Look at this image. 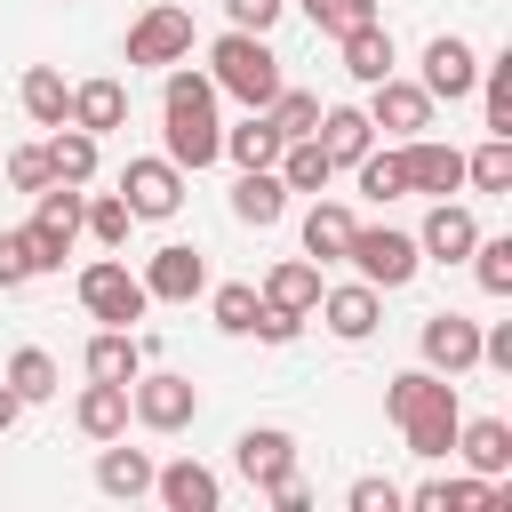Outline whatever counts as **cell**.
Returning <instances> with one entry per match:
<instances>
[{
	"label": "cell",
	"mask_w": 512,
	"mask_h": 512,
	"mask_svg": "<svg viewBox=\"0 0 512 512\" xmlns=\"http://www.w3.org/2000/svg\"><path fill=\"white\" fill-rule=\"evenodd\" d=\"M416 344H424V368L432 376H472L480 368V320H464V312H432L416 328Z\"/></svg>",
	"instance_id": "obj_10"
},
{
	"label": "cell",
	"mask_w": 512,
	"mask_h": 512,
	"mask_svg": "<svg viewBox=\"0 0 512 512\" xmlns=\"http://www.w3.org/2000/svg\"><path fill=\"white\" fill-rule=\"evenodd\" d=\"M384 416L400 424V440H408V456H424V464H440V456L456 448V424H464V400H456V376H432V368H408V376H392V392H384Z\"/></svg>",
	"instance_id": "obj_1"
},
{
	"label": "cell",
	"mask_w": 512,
	"mask_h": 512,
	"mask_svg": "<svg viewBox=\"0 0 512 512\" xmlns=\"http://www.w3.org/2000/svg\"><path fill=\"white\" fill-rule=\"evenodd\" d=\"M160 120H168V160H176V168H208V160H224V128H216V80H208V72L168 64Z\"/></svg>",
	"instance_id": "obj_2"
},
{
	"label": "cell",
	"mask_w": 512,
	"mask_h": 512,
	"mask_svg": "<svg viewBox=\"0 0 512 512\" xmlns=\"http://www.w3.org/2000/svg\"><path fill=\"white\" fill-rule=\"evenodd\" d=\"M264 304H280V312H296V320H312V304H320V264L312 256H288V264H272L264 272V288H256Z\"/></svg>",
	"instance_id": "obj_22"
},
{
	"label": "cell",
	"mask_w": 512,
	"mask_h": 512,
	"mask_svg": "<svg viewBox=\"0 0 512 512\" xmlns=\"http://www.w3.org/2000/svg\"><path fill=\"white\" fill-rule=\"evenodd\" d=\"M408 504H416V512H488V504H496V480H480V472H472V480H424Z\"/></svg>",
	"instance_id": "obj_34"
},
{
	"label": "cell",
	"mask_w": 512,
	"mask_h": 512,
	"mask_svg": "<svg viewBox=\"0 0 512 512\" xmlns=\"http://www.w3.org/2000/svg\"><path fill=\"white\" fill-rule=\"evenodd\" d=\"M456 456H464L480 480H504V472H512V424H504V416H464V424H456Z\"/></svg>",
	"instance_id": "obj_18"
},
{
	"label": "cell",
	"mask_w": 512,
	"mask_h": 512,
	"mask_svg": "<svg viewBox=\"0 0 512 512\" xmlns=\"http://www.w3.org/2000/svg\"><path fill=\"white\" fill-rule=\"evenodd\" d=\"M352 208L344 200H320L312 192V208H304V256H320V264H344V248H352Z\"/></svg>",
	"instance_id": "obj_21"
},
{
	"label": "cell",
	"mask_w": 512,
	"mask_h": 512,
	"mask_svg": "<svg viewBox=\"0 0 512 512\" xmlns=\"http://www.w3.org/2000/svg\"><path fill=\"white\" fill-rule=\"evenodd\" d=\"M344 264H352L368 288H408V280L424 272V248H416V232H392V224H352Z\"/></svg>",
	"instance_id": "obj_5"
},
{
	"label": "cell",
	"mask_w": 512,
	"mask_h": 512,
	"mask_svg": "<svg viewBox=\"0 0 512 512\" xmlns=\"http://www.w3.org/2000/svg\"><path fill=\"white\" fill-rule=\"evenodd\" d=\"M128 224H136V216H128V200H120V192H104V200H88V208H80V232H96L104 248H120V240H128Z\"/></svg>",
	"instance_id": "obj_41"
},
{
	"label": "cell",
	"mask_w": 512,
	"mask_h": 512,
	"mask_svg": "<svg viewBox=\"0 0 512 512\" xmlns=\"http://www.w3.org/2000/svg\"><path fill=\"white\" fill-rule=\"evenodd\" d=\"M0 384H8L24 408H32V400H56V360H48L40 344H16V352H8V368H0Z\"/></svg>",
	"instance_id": "obj_33"
},
{
	"label": "cell",
	"mask_w": 512,
	"mask_h": 512,
	"mask_svg": "<svg viewBox=\"0 0 512 512\" xmlns=\"http://www.w3.org/2000/svg\"><path fill=\"white\" fill-rule=\"evenodd\" d=\"M320 152H328V168H352L368 144H376V128H368V112L360 104H320Z\"/></svg>",
	"instance_id": "obj_20"
},
{
	"label": "cell",
	"mask_w": 512,
	"mask_h": 512,
	"mask_svg": "<svg viewBox=\"0 0 512 512\" xmlns=\"http://www.w3.org/2000/svg\"><path fill=\"white\" fill-rule=\"evenodd\" d=\"M184 56H192V8L152 0V8L128 24V64H136V72H168V64H184Z\"/></svg>",
	"instance_id": "obj_6"
},
{
	"label": "cell",
	"mask_w": 512,
	"mask_h": 512,
	"mask_svg": "<svg viewBox=\"0 0 512 512\" xmlns=\"http://www.w3.org/2000/svg\"><path fill=\"white\" fill-rule=\"evenodd\" d=\"M472 80H480V56H472V40H456V32H440V40H424V96L440 104H456V96H472Z\"/></svg>",
	"instance_id": "obj_12"
},
{
	"label": "cell",
	"mask_w": 512,
	"mask_h": 512,
	"mask_svg": "<svg viewBox=\"0 0 512 512\" xmlns=\"http://www.w3.org/2000/svg\"><path fill=\"white\" fill-rule=\"evenodd\" d=\"M464 184H480V192H512V136H488L480 152H464Z\"/></svg>",
	"instance_id": "obj_37"
},
{
	"label": "cell",
	"mask_w": 512,
	"mask_h": 512,
	"mask_svg": "<svg viewBox=\"0 0 512 512\" xmlns=\"http://www.w3.org/2000/svg\"><path fill=\"white\" fill-rule=\"evenodd\" d=\"M472 240H480V216H472L464 200H432V216H424L416 248H424L432 264H464V256H472Z\"/></svg>",
	"instance_id": "obj_16"
},
{
	"label": "cell",
	"mask_w": 512,
	"mask_h": 512,
	"mask_svg": "<svg viewBox=\"0 0 512 512\" xmlns=\"http://www.w3.org/2000/svg\"><path fill=\"white\" fill-rule=\"evenodd\" d=\"M408 504V488L400 480H376V472H360L352 480V512H400Z\"/></svg>",
	"instance_id": "obj_43"
},
{
	"label": "cell",
	"mask_w": 512,
	"mask_h": 512,
	"mask_svg": "<svg viewBox=\"0 0 512 512\" xmlns=\"http://www.w3.org/2000/svg\"><path fill=\"white\" fill-rule=\"evenodd\" d=\"M200 288H208V256L200 248H184V240L152 248V264H144V296L152 304H192Z\"/></svg>",
	"instance_id": "obj_11"
},
{
	"label": "cell",
	"mask_w": 512,
	"mask_h": 512,
	"mask_svg": "<svg viewBox=\"0 0 512 512\" xmlns=\"http://www.w3.org/2000/svg\"><path fill=\"white\" fill-rule=\"evenodd\" d=\"M80 304H88V320H104V328H128V320H144V312H152V296H144V272L112 264V256L80 272Z\"/></svg>",
	"instance_id": "obj_7"
},
{
	"label": "cell",
	"mask_w": 512,
	"mask_h": 512,
	"mask_svg": "<svg viewBox=\"0 0 512 512\" xmlns=\"http://www.w3.org/2000/svg\"><path fill=\"white\" fill-rule=\"evenodd\" d=\"M8 184H16V192L56 184V176H48V152H40V144H16V152H8Z\"/></svg>",
	"instance_id": "obj_45"
},
{
	"label": "cell",
	"mask_w": 512,
	"mask_h": 512,
	"mask_svg": "<svg viewBox=\"0 0 512 512\" xmlns=\"http://www.w3.org/2000/svg\"><path fill=\"white\" fill-rule=\"evenodd\" d=\"M72 128H88V136L128 128V88H120V80H80V88H72Z\"/></svg>",
	"instance_id": "obj_24"
},
{
	"label": "cell",
	"mask_w": 512,
	"mask_h": 512,
	"mask_svg": "<svg viewBox=\"0 0 512 512\" xmlns=\"http://www.w3.org/2000/svg\"><path fill=\"white\" fill-rule=\"evenodd\" d=\"M16 416H24V400H16L8 384H0V432H16Z\"/></svg>",
	"instance_id": "obj_48"
},
{
	"label": "cell",
	"mask_w": 512,
	"mask_h": 512,
	"mask_svg": "<svg viewBox=\"0 0 512 512\" xmlns=\"http://www.w3.org/2000/svg\"><path fill=\"white\" fill-rule=\"evenodd\" d=\"M152 472H160V464H152L144 448H112V440H104V456H96V488H104V496H152Z\"/></svg>",
	"instance_id": "obj_31"
},
{
	"label": "cell",
	"mask_w": 512,
	"mask_h": 512,
	"mask_svg": "<svg viewBox=\"0 0 512 512\" xmlns=\"http://www.w3.org/2000/svg\"><path fill=\"white\" fill-rule=\"evenodd\" d=\"M400 176H408V192L448 200V192L464 184V152H456V144H432V136H408V144H400Z\"/></svg>",
	"instance_id": "obj_14"
},
{
	"label": "cell",
	"mask_w": 512,
	"mask_h": 512,
	"mask_svg": "<svg viewBox=\"0 0 512 512\" xmlns=\"http://www.w3.org/2000/svg\"><path fill=\"white\" fill-rule=\"evenodd\" d=\"M80 368H88V376H104V384H136L144 344H136L128 328H96V336H88V352H80Z\"/></svg>",
	"instance_id": "obj_26"
},
{
	"label": "cell",
	"mask_w": 512,
	"mask_h": 512,
	"mask_svg": "<svg viewBox=\"0 0 512 512\" xmlns=\"http://www.w3.org/2000/svg\"><path fill=\"white\" fill-rule=\"evenodd\" d=\"M16 96H24L32 128H64V120H72V88H64V72H56V64H32Z\"/></svg>",
	"instance_id": "obj_28"
},
{
	"label": "cell",
	"mask_w": 512,
	"mask_h": 512,
	"mask_svg": "<svg viewBox=\"0 0 512 512\" xmlns=\"http://www.w3.org/2000/svg\"><path fill=\"white\" fill-rule=\"evenodd\" d=\"M280 8H288V0H224L232 32H272V24H280Z\"/></svg>",
	"instance_id": "obj_46"
},
{
	"label": "cell",
	"mask_w": 512,
	"mask_h": 512,
	"mask_svg": "<svg viewBox=\"0 0 512 512\" xmlns=\"http://www.w3.org/2000/svg\"><path fill=\"white\" fill-rule=\"evenodd\" d=\"M24 280H40L32 272V248H24V232H0V296H16Z\"/></svg>",
	"instance_id": "obj_44"
},
{
	"label": "cell",
	"mask_w": 512,
	"mask_h": 512,
	"mask_svg": "<svg viewBox=\"0 0 512 512\" xmlns=\"http://www.w3.org/2000/svg\"><path fill=\"white\" fill-rule=\"evenodd\" d=\"M120 200H128L136 224H160V216L184 208V168L176 160H128L120 168Z\"/></svg>",
	"instance_id": "obj_9"
},
{
	"label": "cell",
	"mask_w": 512,
	"mask_h": 512,
	"mask_svg": "<svg viewBox=\"0 0 512 512\" xmlns=\"http://www.w3.org/2000/svg\"><path fill=\"white\" fill-rule=\"evenodd\" d=\"M40 152H48V176H56V184H88V176H96V136H88V128H72V120H64V128H48V144H40Z\"/></svg>",
	"instance_id": "obj_29"
},
{
	"label": "cell",
	"mask_w": 512,
	"mask_h": 512,
	"mask_svg": "<svg viewBox=\"0 0 512 512\" xmlns=\"http://www.w3.org/2000/svg\"><path fill=\"white\" fill-rule=\"evenodd\" d=\"M232 464H240V480L272 488V480H288V472H296V440H288L280 424H248V432L232 440Z\"/></svg>",
	"instance_id": "obj_15"
},
{
	"label": "cell",
	"mask_w": 512,
	"mask_h": 512,
	"mask_svg": "<svg viewBox=\"0 0 512 512\" xmlns=\"http://www.w3.org/2000/svg\"><path fill=\"white\" fill-rule=\"evenodd\" d=\"M280 144H288V136H280L264 112H248L240 128H224V160H232V168H272V160H280Z\"/></svg>",
	"instance_id": "obj_32"
},
{
	"label": "cell",
	"mask_w": 512,
	"mask_h": 512,
	"mask_svg": "<svg viewBox=\"0 0 512 512\" xmlns=\"http://www.w3.org/2000/svg\"><path fill=\"white\" fill-rule=\"evenodd\" d=\"M344 72H352V80H360V88H376V80H384V72H392V32H384V24H376V16H368V24H352V32H344Z\"/></svg>",
	"instance_id": "obj_27"
},
{
	"label": "cell",
	"mask_w": 512,
	"mask_h": 512,
	"mask_svg": "<svg viewBox=\"0 0 512 512\" xmlns=\"http://www.w3.org/2000/svg\"><path fill=\"white\" fill-rule=\"evenodd\" d=\"M152 496H160L168 512H216V496H224V488H216V472H208V464L176 456V464H160V472H152Z\"/></svg>",
	"instance_id": "obj_19"
},
{
	"label": "cell",
	"mask_w": 512,
	"mask_h": 512,
	"mask_svg": "<svg viewBox=\"0 0 512 512\" xmlns=\"http://www.w3.org/2000/svg\"><path fill=\"white\" fill-rule=\"evenodd\" d=\"M464 264H472V272H480V288H488V296H512V232H496V240H488V232H480V240H472V256H464Z\"/></svg>",
	"instance_id": "obj_38"
},
{
	"label": "cell",
	"mask_w": 512,
	"mask_h": 512,
	"mask_svg": "<svg viewBox=\"0 0 512 512\" xmlns=\"http://www.w3.org/2000/svg\"><path fill=\"white\" fill-rule=\"evenodd\" d=\"M208 80H216V96H240L248 112H264L280 96V56L264 48V32H224L208 48Z\"/></svg>",
	"instance_id": "obj_3"
},
{
	"label": "cell",
	"mask_w": 512,
	"mask_h": 512,
	"mask_svg": "<svg viewBox=\"0 0 512 512\" xmlns=\"http://www.w3.org/2000/svg\"><path fill=\"white\" fill-rule=\"evenodd\" d=\"M472 88H480V112H488V136H512V56H488Z\"/></svg>",
	"instance_id": "obj_35"
},
{
	"label": "cell",
	"mask_w": 512,
	"mask_h": 512,
	"mask_svg": "<svg viewBox=\"0 0 512 512\" xmlns=\"http://www.w3.org/2000/svg\"><path fill=\"white\" fill-rule=\"evenodd\" d=\"M232 216L256 224V232L280 224V216H288V184H280L272 168H240V184H232Z\"/></svg>",
	"instance_id": "obj_25"
},
{
	"label": "cell",
	"mask_w": 512,
	"mask_h": 512,
	"mask_svg": "<svg viewBox=\"0 0 512 512\" xmlns=\"http://www.w3.org/2000/svg\"><path fill=\"white\" fill-rule=\"evenodd\" d=\"M304 16H312V32H352V24H368L376 16V0H304Z\"/></svg>",
	"instance_id": "obj_42"
},
{
	"label": "cell",
	"mask_w": 512,
	"mask_h": 512,
	"mask_svg": "<svg viewBox=\"0 0 512 512\" xmlns=\"http://www.w3.org/2000/svg\"><path fill=\"white\" fill-rule=\"evenodd\" d=\"M256 304H264V296H256L248 280H224V288L208 296V312H216V328H224V336H248V328H256Z\"/></svg>",
	"instance_id": "obj_39"
},
{
	"label": "cell",
	"mask_w": 512,
	"mask_h": 512,
	"mask_svg": "<svg viewBox=\"0 0 512 512\" xmlns=\"http://www.w3.org/2000/svg\"><path fill=\"white\" fill-rule=\"evenodd\" d=\"M320 320H328V336H344V344H360V336H376V312H384V288H368V280H352V288H320V304H312Z\"/></svg>",
	"instance_id": "obj_17"
},
{
	"label": "cell",
	"mask_w": 512,
	"mask_h": 512,
	"mask_svg": "<svg viewBox=\"0 0 512 512\" xmlns=\"http://www.w3.org/2000/svg\"><path fill=\"white\" fill-rule=\"evenodd\" d=\"M368 128H392V136H424V128H432V96H424L416 80L384 72V80L368 88Z\"/></svg>",
	"instance_id": "obj_13"
},
{
	"label": "cell",
	"mask_w": 512,
	"mask_h": 512,
	"mask_svg": "<svg viewBox=\"0 0 512 512\" xmlns=\"http://www.w3.org/2000/svg\"><path fill=\"white\" fill-rule=\"evenodd\" d=\"M272 176L288 184V192H328V152H320V136H288L280 144V160H272Z\"/></svg>",
	"instance_id": "obj_30"
},
{
	"label": "cell",
	"mask_w": 512,
	"mask_h": 512,
	"mask_svg": "<svg viewBox=\"0 0 512 512\" xmlns=\"http://www.w3.org/2000/svg\"><path fill=\"white\" fill-rule=\"evenodd\" d=\"M128 416L144 424V432H184L192 416H200V392H192V376H144L136 368V384H128Z\"/></svg>",
	"instance_id": "obj_8"
},
{
	"label": "cell",
	"mask_w": 512,
	"mask_h": 512,
	"mask_svg": "<svg viewBox=\"0 0 512 512\" xmlns=\"http://www.w3.org/2000/svg\"><path fill=\"white\" fill-rule=\"evenodd\" d=\"M80 184H40L32 192V224H24V248H32V272H64L72 240H80Z\"/></svg>",
	"instance_id": "obj_4"
},
{
	"label": "cell",
	"mask_w": 512,
	"mask_h": 512,
	"mask_svg": "<svg viewBox=\"0 0 512 512\" xmlns=\"http://www.w3.org/2000/svg\"><path fill=\"white\" fill-rule=\"evenodd\" d=\"M72 424H80L88 440H120V432H128V384H104V376H88V392L72 400Z\"/></svg>",
	"instance_id": "obj_23"
},
{
	"label": "cell",
	"mask_w": 512,
	"mask_h": 512,
	"mask_svg": "<svg viewBox=\"0 0 512 512\" xmlns=\"http://www.w3.org/2000/svg\"><path fill=\"white\" fill-rule=\"evenodd\" d=\"M296 328H304L296 312H280V304H256V328H248V336H264V344H296Z\"/></svg>",
	"instance_id": "obj_47"
},
{
	"label": "cell",
	"mask_w": 512,
	"mask_h": 512,
	"mask_svg": "<svg viewBox=\"0 0 512 512\" xmlns=\"http://www.w3.org/2000/svg\"><path fill=\"white\" fill-rule=\"evenodd\" d=\"M264 120H272L280 136H312V128H320V96H312V88H288V80H280V96L264 104Z\"/></svg>",
	"instance_id": "obj_36"
},
{
	"label": "cell",
	"mask_w": 512,
	"mask_h": 512,
	"mask_svg": "<svg viewBox=\"0 0 512 512\" xmlns=\"http://www.w3.org/2000/svg\"><path fill=\"white\" fill-rule=\"evenodd\" d=\"M352 168H360V192H368V200H400V192H408V176H400V152H376V144H368Z\"/></svg>",
	"instance_id": "obj_40"
}]
</instances>
